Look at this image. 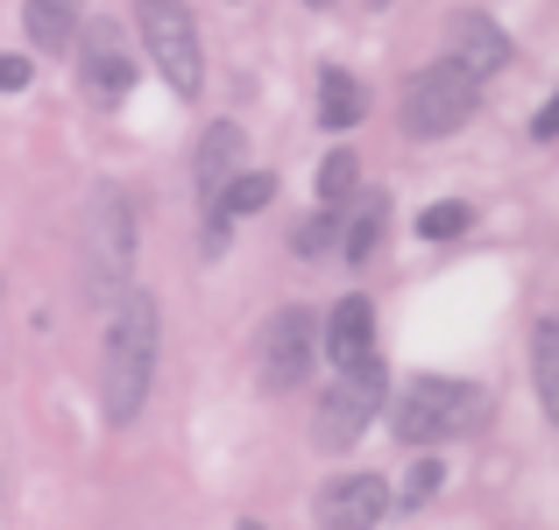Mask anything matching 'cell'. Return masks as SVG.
Here are the masks:
<instances>
[{
	"label": "cell",
	"mask_w": 559,
	"mask_h": 530,
	"mask_svg": "<svg viewBox=\"0 0 559 530\" xmlns=\"http://www.w3.org/2000/svg\"><path fill=\"white\" fill-rule=\"evenodd\" d=\"M382 227H390V198L369 191L361 205H347V213H341V255L347 262H369L376 248H382Z\"/></svg>",
	"instance_id": "obj_15"
},
{
	"label": "cell",
	"mask_w": 559,
	"mask_h": 530,
	"mask_svg": "<svg viewBox=\"0 0 559 530\" xmlns=\"http://www.w3.org/2000/svg\"><path fill=\"white\" fill-rule=\"evenodd\" d=\"M290 248H298V255H326V248H341V213H312Z\"/></svg>",
	"instance_id": "obj_20"
},
{
	"label": "cell",
	"mask_w": 559,
	"mask_h": 530,
	"mask_svg": "<svg viewBox=\"0 0 559 530\" xmlns=\"http://www.w3.org/2000/svg\"><path fill=\"white\" fill-rule=\"evenodd\" d=\"M439 481H447V467H439V460H418V467H411V481H404V495H396V503H404V509H425V503L439 495Z\"/></svg>",
	"instance_id": "obj_21"
},
{
	"label": "cell",
	"mask_w": 559,
	"mask_h": 530,
	"mask_svg": "<svg viewBox=\"0 0 559 530\" xmlns=\"http://www.w3.org/2000/svg\"><path fill=\"white\" fill-rule=\"evenodd\" d=\"M390 481L382 474H341L319 489V530H376L390 517Z\"/></svg>",
	"instance_id": "obj_9"
},
{
	"label": "cell",
	"mask_w": 559,
	"mask_h": 530,
	"mask_svg": "<svg viewBox=\"0 0 559 530\" xmlns=\"http://www.w3.org/2000/svg\"><path fill=\"white\" fill-rule=\"evenodd\" d=\"M382 396H390L382 353H376V361H361V368H333L326 396H319V410H312V446H319V453H347V446H355V438L376 424Z\"/></svg>",
	"instance_id": "obj_5"
},
{
	"label": "cell",
	"mask_w": 559,
	"mask_h": 530,
	"mask_svg": "<svg viewBox=\"0 0 559 530\" xmlns=\"http://www.w3.org/2000/svg\"><path fill=\"white\" fill-rule=\"evenodd\" d=\"M270 198H276V177H270V170H234V177H227V191L205 205V213H213V248H219V233H227V219L262 213Z\"/></svg>",
	"instance_id": "obj_14"
},
{
	"label": "cell",
	"mask_w": 559,
	"mask_h": 530,
	"mask_svg": "<svg viewBox=\"0 0 559 530\" xmlns=\"http://www.w3.org/2000/svg\"><path fill=\"white\" fill-rule=\"evenodd\" d=\"M355 184H361V164H355V149H333L326 164H319V205H326V213H341V205L355 198Z\"/></svg>",
	"instance_id": "obj_18"
},
{
	"label": "cell",
	"mask_w": 559,
	"mask_h": 530,
	"mask_svg": "<svg viewBox=\"0 0 559 530\" xmlns=\"http://www.w3.org/2000/svg\"><path fill=\"white\" fill-rule=\"evenodd\" d=\"M156 353H164V304L150 290H128L114 304L107 347H99V418L107 424H135L156 382Z\"/></svg>",
	"instance_id": "obj_1"
},
{
	"label": "cell",
	"mask_w": 559,
	"mask_h": 530,
	"mask_svg": "<svg viewBox=\"0 0 559 530\" xmlns=\"http://www.w3.org/2000/svg\"><path fill=\"white\" fill-rule=\"evenodd\" d=\"M241 149H248V135H241L234 121H213V128L199 135V149H191V184H199L205 205H213L219 191H227V177L241 170Z\"/></svg>",
	"instance_id": "obj_11"
},
{
	"label": "cell",
	"mask_w": 559,
	"mask_h": 530,
	"mask_svg": "<svg viewBox=\"0 0 559 530\" xmlns=\"http://www.w3.org/2000/svg\"><path fill=\"white\" fill-rule=\"evenodd\" d=\"M481 418H489V396H481L475 382H453V375H418V382H404V396H396L390 432L404 438V446H439V438L475 432Z\"/></svg>",
	"instance_id": "obj_3"
},
{
	"label": "cell",
	"mask_w": 559,
	"mask_h": 530,
	"mask_svg": "<svg viewBox=\"0 0 559 530\" xmlns=\"http://www.w3.org/2000/svg\"><path fill=\"white\" fill-rule=\"evenodd\" d=\"M241 530H262V523H241Z\"/></svg>",
	"instance_id": "obj_25"
},
{
	"label": "cell",
	"mask_w": 559,
	"mask_h": 530,
	"mask_svg": "<svg viewBox=\"0 0 559 530\" xmlns=\"http://www.w3.org/2000/svg\"><path fill=\"white\" fill-rule=\"evenodd\" d=\"M128 269H135V205L121 184H93L79 213V298L85 304H121Z\"/></svg>",
	"instance_id": "obj_2"
},
{
	"label": "cell",
	"mask_w": 559,
	"mask_h": 530,
	"mask_svg": "<svg viewBox=\"0 0 559 530\" xmlns=\"http://www.w3.org/2000/svg\"><path fill=\"white\" fill-rule=\"evenodd\" d=\"M453 64H467L475 79H489V71H503L510 64V36H503V22H489V14H453Z\"/></svg>",
	"instance_id": "obj_12"
},
{
	"label": "cell",
	"mask_w": 559,
	"mask_h": 530,
	"mask_svg": "<svg viewBox=\"0 0 559 530\" xmlns=\"http://www.w3.org/2000/svg\"><path fill=\"white\" fill-rule=\"evenodd\" d=\"M305 8H333V0H305Z\"/></svg>",
	"instance_id": "obj_24"
},
{
	"label": "cell",
	"mask_w": 559,
	"mask_h": 530,
	"mask_svg": "<svg viewBox=\"0 0 559 530\" xmlns=\"http://www.w3.org/2000/svg\"><path fill=\"white\" fill-rule=\"evenodd\" d=\"M22 36L36 43L43 57L79 50V8H71V0H28L22 8Z\"/></svg>",
	"instance_id": "obj_13"
},
{
	"label": "cell",
	"mask_w": 559,
	"mask_h": 530,
	"mask_svg": "<svg viewBox=\"0 0 559 530\" xmlns=\"http://www.w3.org/2000/svg\"><path fill=\"white\" fill-rule=\"evenodd\" d=\"M319 361V318L305 312V304H290V312H276L270 326H262V389L284 396L298 389L305 375H312Z\"/></svg>",
	"instance_id": "obj_7"
},
{
	"label": "cell",
	"mask_w": 559,
	"mask_h": 530,
	"mask_svg": "<svg viewBox=\"0 0 559 530\" xmlns=\"http://www.w3.org/2000/svg\"><path fill=\"white\" fill-rule=\"evenodd\" d=\"M532 142H559V93L532 113Z\"/></svg>",
	"instance_id": "obj_23"
},
{
	"label": "cell",
	"mask_w": 559,
	"mask_h": 530,
	"mask_svg": "<svg viewBox=\"0 0 559 530\" xmlns=\"http://www.w3.org/2000/svg\"><path fill=\"white\" fill-rule=\"evenodd\" d=\"M475 107H481V79H475L467 64H453V57H439V64L411 71L396 121H404V135L439 142V135H453V128L475 121Z\"/></svg>",
	"instance_id": "obj_4"
},
{
	"label": "cell",
	"mask_w": 559,
	"mask_h": 530,
	"mask_svg": "<svg viewBox=\"0 0 559 530\" xmlns=\"http://www.w3.org/2000/svg\"><path fill=\"white\" fill-rule=\"evenodd\" d=\"M71 8H79V0H71Z\"/></svg>",
	"instance_id": "obj_26"
},
{
	"label": "cell",
	"mask_w": 559,
	"mask_h": 530,
	"mask_svg": "<svg viewBox=\"0 0 559 530\" xmlns=\"http://www.w3.org/2000/svg\"><path fill=\"white\" fill-rule=\"evenodd\" d=\"M319 347H326V361H333V368H361V361H376V304L361 298V290H347V298L326 312V326H319Z\"/></svg>",
	"instance_id": "obj_10"
},
{
	"label": "cell",
	"mask_w": 559,
	"mask_h": 530,
	"mask_svg": "<svg viewBox=\"0 0 559 530\" xmlns=\"http://www.w3.org/2000/svg\"><path fill=\"white\" fill-rule=\"evenodd\" d=\"M79 79H85V93L99 99V107H121L128 99V85H135V50L121 43V28L114 22H93V28H79Z\"/></svg>",
	"instance_id": "obj_8"
},
{
	"label": "cell",
	"mask_w": 559,
	"mask_h": 530,
	"mask_svg": "<svg viewBox=\"0 0 559 530\" xmlns=\"http://www.w3.org/2000/svg\"><path fill=\"white\" fill-rule=\"evenodd\" d=\"M135 28H142V50H150L156 71H164L170 93H178V99H199L205 50H199V22H191L185 0H135Z\"/></svg>",
	"instance_id": "obj_6"
},
{
	"label": "cell",
	"mask_w": 559,
	"mask_h": 530,
	"mask_svg": "<svg viewBox=\"0 0 559 530\" xmlns=\"http://www.w3.org/2000/svg\"><path fill=\"white\" fill-rule=\"evenodd\" d=\"M361 113H369L361 79H355V71H341V64H326V71H319V121H326V128H355Z\"/></svg>",
	"instance_id": "obj_16"
},
{
	"label": "cell",
	"mask_w": 559,
	"mask_h": 530,
	"mask_svg": "<svg viewBox=\"0 0 559 530\" xmlns=\"http://www.w3.org/2000/svg\"><path fill=\"white\" fill-rule=\"evenodd\" d=\"M22 85H28V57L0 50V93H22Z\"/></svg>",
	"instance_id": "obj_22"
},
{
	"label": "cell",
	"mask_w": 559,
	"mask_h": 530,
	"mask_svg": "<svg viewBox=\"0 0 559 530\" xmlns=\"http://www.w3.org/2000/svg\"><path fill=\"white\" fill-rule=\"evenodd\" d=\"M467 227H475V205H461V198H439V205H425V213H418L425 241H453V233H467Z\"/></svg>",
	"instance_id": "obj_19"
},
{
	"label": "cell",
	"mask_w": 559,
	"mask_h": 530,
	"mask_svg": "<svg viewBox=\"0 0 559 530\" xmlns=\"http://www.w3.org/2000/svg\"><path fill=\"white\" fill-rule=\"evenodd\" d=\"M532 382H538V403H546V418L559 432V318L532 326Z\"/></svg>",
	"instance_id": "obj_17"
}]
</instances>
